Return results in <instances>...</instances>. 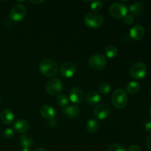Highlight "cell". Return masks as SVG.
Returning <instances> with one entry per match:
<instances>
[{
    "label": "cell",
    "mask_w": 151,
    "mask_h": 151,
    "mask_svg": "<svg viewBox=\"0 0 151 151\" xmlns=\"http://www.w3.org/2000/svg\"><path fill=\"white\" fill-rule=\"evenodd\" d=\"M85 24L90 28L96 29L103 25L104 22V19L103 16L98 13H89L84 18Z\"/></svg>",
    "instance_id": "obj_4"
},
{
    "label": "cell",
    "mask_w": 151,
    "mask_h": 151,
    "mask_svg": "<svg viewBox=\"0 0 151 151\" xmlns=\"http://www.w3.org/2000/svg\"><path fill=\"white\" fill-rule=\"evenodd\" d=\"M88 64L90 67L96 71L102 70L107 64V59L103 55H94L91 56L88 60Z\"/></svg>",
    "instance_id": "obj_7"
},
{
    "label": "cell",
    "mask_w": 151,
    "mask_h": 151,
    "mask_svg": "<svg viewBox=\"0 0 151 151\" xmlns=\"http://www.w3.org/2000/svg\"><path fill=\"white\" fill-rule=\"evenodd\" d=\"M129 11L131 13V15L134 16H140L144 13L145 6L142 2L137 1L131 4L129 6Z\"/></svg>",
    "instance_id": "obj_18"
},
{
    "label": "cell",
    "mask_w": 151,
    "mask_h": 151,
    "mask_svg": "<svg viewBox=\"0 0 151 151\" xmlns=\"http://www.w3.org/2000/svg\"><path fill=\"white\" fill-rule=\"evenodd\" d=\"M150 99L151 100V91H150Z\"/></svg>",
    "instance_id": "obj_36"
},
{
    "label": "cell",
    "mask_w": 151,
    "mask_h": 151,
    "mask_svg": "<svg viewBox=\"0 0 151 151\" xmlns=\"http://www.w3.org/2000/svg\"><path fill=\"white\" fill-rule=\"evenodd\" d=\"M145 129L146 131H147V132L151 133V122H146L145 125Z\"/></svg>",
    "instance_id": "obj_30"
},
{
    "label": "cell",
    "mask_w": 151,
    "mask_h": 151,
    "mask_svg": "<svg viewBox=\"0 0 151 151\" xmlns=\"http://www.w3.org/2000/svg\"><path fill=\"white\" fill-rule=\"evenodd\" d=\"M86 130L89 133H95L100 128V123L95 119H91L87 122Z\"/></svg>",
    "instance_id": "obj_19"
},
{
    "label": "cell",
    "mask_w": 151,
    "mask_h": 151,
    "mask_svg": "<svg viewBox=\"0 0 151 151\" xmlns=\"http://www.w3.org/2000/svg\"><path fill=\"white\" fill-rule=\"evenodd\" d=\"M39 70L43 75L46 77H53L58 72L57 63L51 59H44L39 64Z\"/></svg>",
    "instance_id": "obj_1"
},
{
    "label": "cell",
    "mask_w": 151,
    "mask_h": 151,
    "mask_svg": "<svg viewBox=\"0 0 151 151\" xmlns=\"http://www.w3.org/2000/svg\"><path fill=\"white\" fill-rule=\"evenodd\" d=\"M126 6L120 2H115L109 7V13L114 19H122L127 14Z\"/></svg>",
    "instance_id": "obj_8"
},
{
    "label": "cell",
    "mask_w": 151,
    "mask_h": 151,
    "mask_svg": "<svg viewBox=\"0 0 151 151\" xmlns=\"http://www.w3.org/2000/svg\"><path fill=\"white\" fill-rule=\"evenodd\" d=\"M127 151H142V150L139 145H131L129 147H128V150Z\"/></svg>",
    "instance_id": "obj_29"
},
{
    "label": "cell",
    "mask_w": 151,
    "mask_h": 151,
    "mask_svg": "<svg viewBox=\"0 0 151 151\" xmlns=\"http://www.w3.org/2000/svg\"><path fill=\"white\" fill-rule=\"evenodd\" d=\"M13 128L18 133H21V134L26 133L29 128V122L27 120H25V119H19L14 122Z\"/></svg>",
    "instance_id": "obj_14"
},
{
    "label": "cell",
    "mask_w": 151,
    "mask_h": 151,
    "mask_svg": "<svg viewBox=\"0 0 151 151\" xmlns=\"http://www.w3.org/2000/svg\"><path fill=\"white\" fill-rule=\"evenodd\" d=\"M117 48L115 45L111 44L109 45L105 50V54L109 58H114L117 55Z\"/></svg>",
    "instance_id": "obj_21"
},
{
    "label": "cell",
    "mask_w": 151,
    "mask_h": 151,
    "mask_svg": "<svg viewBox=\"0 0 151 151\" xmlns=\"http://www.w3.org/2000/svg\"><path fill=\"white\" fill-rule=\"evenodd\" d=\"M103 7V2L101 1H95L91 2V9L94 11V13L99 12Z\"/></svg>",
    "instance_id": "obj_25"
},
{
    "label": "cell",
    "mask_w": 151,
    "mask_h": 151,
    "mask_svg": "<svg viewBox=\"0 0 151 151\" xmlns=\"http://www.w3.org/2000/svg\"><path fill=\"white\" fill-rule=\"evenodd\" d=\"M27 15V8L24 4H16L12 7L9 12V17L14 22L23 20Z\"/></svg>",
    "instance_id": "obj_5"
},
{
    "label": "cell",
    "mask_w": 151,
    "mask_h": 151,
    "mask_svg": "<svg viewBox=\"0 0 151 151\" xmlns=\"http://www.w3.org/2000/svg\"><path fill=\"white\" fill-rule=\"evenodd\" d=\"M63 114L68 118L70 119H75L78 118L81 114V110L78 107L75 106H66L63 107L61 109Z\"/></svg>",
    "instance_id": "obj_12"
},
{
    "label": "cell",
    "mask_w": 151,
    "mask_h": 151,
    "mask_svg": "<svg viewBox=\"0 0 151 151\" xmlns=\"http://www.w3.org/2000/svg\"><path fill=\"white\" fill-rule=\"evenodd\" d=\"M122 19H123L124 24L125 25H128V26L133 24L134 22V17L131 14H126Z\"/></svg>",
    "instance_id": "obj_27"
},
{
    "label": "cell",
    "mask_w": 151,
    "mask_h": 151,
    "mask_svg": "<svg viewBox=\"0 0 151 151\" xmlns=\"http://www.w3.org/2000/svg\"><path fill=\"white\" fill-rule=\"evenodd\" d=\"M69 97L66 94H59L57 97V103L59 106H61L62 108L68 106L69 104Z\"/></svg>",
    "instance_id": "obj_23"
},
{
    "label": "cell",
    "mask_w": 151,
    "mask_h": 151,
    "mask_svg": "<svg viewBox=\"0 0 151 151\" xmlns=\"http://www.w3.org/2000/svg\"><path fill=\"white\" fill-rule=\"evenodd\" d=\"M149 113H150V117H151V108H150V112H149Z\"/></svg>",
    "instance_id": "obj_35"
},
{
    "label": "cell",
    "mask_w": 151,
    "mask_h": 151,
    "mask_svg": "<svg viewBox=\"0 0 151 151\" xmlns=\"http://www.w3.org/2000/svg\"><path fill=\"white\" fill-rule=\"evenodd\" d=\"M40 114L44 119L52 120L55 116V111L49 105H44L40 109Z\"/></svg>",
    "instance_id": "obj_15"
},
{
    "label": "cell",
    "mask_w": 151,
    "mask_h": 151,
    "mask_svg": "<svg viewBox=\"0 0 151 151\" xmlns=\"http://www.w3.org/2000/svg\"><path fill=\"white\" fill-rule=\"evenodd\" d=\"M111 102L117 109H123L128 103V97L126 91L122 88H117L111 95Z\"/></svg>",
    "instance_id": "obj_2"
},
{
    "label": "cell",
    "mask_w": 151,
    "mask_h": 151,
    "mask_svg": "<svg viewBox=\"0 0 151 151\" xmlns=\"http://www.w3.org/2000/svg\"><path fill=\"white\" fill-rule=\"evenodd\" d=\"M85 98L87 103L93 106V105H96L97 103H99L101 97H100V95L99 94V93L97 92V91H90L87 93Z\"/></svg>",
    "instance_id": "obj_17"
},
{
    "label": "cell",
    "mask_w": 151,
    "mask_h": 151,
    "mask_svg": "<svg viewBox=\"0 0 151 151\" xmlns=\"http://www.w3.org/2000/svg\"><path fill=\"white\" fill-rule=\"evenodd\" d=\"M3 134H4V137L5 138L10 139L14 136V131L12 128H6L4 131V132H3Z\"/></svg>",
    "instance_id": "obj_28"
},
{
    "label": "cell",
    "mask_w": 151,
    "mask_h": 151,
    "mask_svg": "<svg viewBox=\"0 0 151 151\" xmlns=\"http://www.w3.org/2000/svg\"><path fill=\"white\" fill-rule=\"evenodd\" d=\"M21 151H30L29 148H23Z\"/></svg>",
    "instance_id": "obj_34"
},
{
    "label": "cell",
    "mask_w": 151,
    "mask_h": 151,
    "mask_svg": "<svg viewBox=\"0 0 151 151\" xmlns=\"http://www.w3.org/2000/svg\"><path fill=\"white\" fill-rule=\"evenodd\" d=\"M60 71L62 76L66 78H70L72 77H73L75 75V74L76 73V65L73 62H66V63H63L61 65Z\"/></svg>",
    "instance_id": "obj_10"
},
{
    "label": "cell",
    "mask_w": 151,
    "mask_h": 151,
    "mask_svg": "<svg viewBox=\"0 0 151 151\" xmlns=\"http://www.w3.org/2000/svg\"><path fill=\"white\" fill-rule=\"evenodd\" d=\"M63 89V83L58 78H52L46 84V91L50 95L55 96Z\"/></svg>",
    "instance_id": "obj_6"
},
{
    "label": "cell",
    "mask_w": 151,
    "mask_h": 151,
    "mask_svg": "<svg viewBox=\"0 0 151 151\" xmlns=\"http://www.w3.org/2000/svg\"><path fill=\"white\" fill-rule=\"evenodd\" d=\"M21 145L24 147V148H29L32 145V139L29 136L24 134L20 137Z\"/></svg>",
    "instance_id": "obj_22"
},
{
    "label": "cell",
    "mask_w": 151,
    "mask_h": 151,
    "mask_svg": "<svg viewBox=\"0 0 151 151\" xmlns=\"http://www.w3.org/2000/svg\"><path fill=\"white\" fill-rule=\"evenodd\" d=\"M146 145H147V148L151 150V135H150L148 137H147V142H146Z\"/></svg>",
    "instance_id": "obj_31"
},
{
    "label": "cell",
    "mask_w": 151,
    "mask_h": 151,
    "mask_svg": "<svg viewBox=\"0 0 151 151\" xmlns=\"http://www.w3.org/2000/svg\"><path fill=\"white\" fill-rule=\"evenodd\" d=\"M35 151H47V150H46V149H44V148H38V149H36V150H35Z\"/></svg>",
    "instance_id": "obj_33"
},
{
    "label": "cell",
    "mask_w": 151,
    "mask_h": 151,
    "mask_svg": "<svg viewBox=\"0 0 151 151\" xmlns=\"http://www.w3.org/2000/svg\"><path fill=\"white\" fill-rule=\"evenodd\" d=\"M0 119L2 123L5 124V125H10L14 119V114L9 109H4L1 111V114H0Z\"/></svg>",
    "instance_id": "obj_16"
},
{
    "label": "cell",
    "mask_w": 151,
    "mask_h": 151,
    "mask_svg": "<svg viewBox=\"0 0 151 151\" xmlns=\"http://www.w3.org/2000/svg\"><path fill=\"white\" fill-rule=\"evenodd\" d=\"M1 97H0V103H1Z\"/></svg>",
    "instance_id": "obj_37"
},
{
    "label": "cell",
    "mask_w": 151,
    "mask_h": 151,
    "mask_svg": "<svg viewBox=\"0 0 151 151\" xmlns=\"http://www.w3.org/2000/svg\"><path fill=\"white\" fill-rule=\"evenodd\" d=\"M85 94L82 88L79 87H74L69 91V100L74 103L79 104L83 101Z\"/></svg>",
    "instance_id": "obj_11"
},
{
    "label": "cell",
    "mask_w": 151,
    "mask_h": 151,
    "mask_svg": "<svg viewBox=\"0 0 151 151\" xmlns=\"http://www.w3.org/2000/svg\"><path fill=\"white\" fill-rule=\"evenodd\" d=\"M145 34V28L141 25H135L130 30V36L134 41H139L142 39Z\"/></svg>",
    "instance_id": "obj_13"
},
{
    "label": "cell",
    "mask_w": 151,
    "mask_h": 151,
    "mask_svg": "<svg viewBox=\"0 0 151 151\" xmlns=\"http://www.w3.org/2000/svg\"><path fill=\"white\" fill-rule=\"evenodd\" d=\"M30 2L32 3V4H40L41 3L44 2V1H43V0H41V1H40V0H38V1H30Z\"/></svg>",
    "instance_id": "obj_32"
},
{
    "label": "cell",
    "mask_w": 151,
    "mask_h": 151,
    "mask_svg": "<svg viewBox=\"0 0 151 151\" xmlns=\"http://www.w3.org/2000/svg\"><path fill=\"white\" fill-rule=\"evenodd\" d=\"M107 151H127L124 146L120 144H113L110 145Z\"/></svg>",
    "instance_id": "obj_26"
},
{
    "label": "cell",
    "mask_w": 151,
    "mask_h": 151,
    "mask_svg": "<svg viewBox=\"0 0 151 151\" xmlns=\"http://www.w3.org/2000/svg\"><path fill=\"white\" fill-rule=\"evenodd\" d=\"M126 90L131 94H137L140 90V84L137 81H131L127 85Z\"/></svg>",
    "instance_id": "obj_20"
},
{
    "label": "cell",
    "mask_w": 151,
    "mask_h": 151,
    "mask_svg": "<svg viewBox=\"0 0 151 151\" xmlns=\"http://www.w3.org/2000/svg\"><path fill=\"white\" fill-rule=\"evenodd\" d=\"M147 67L146 64L140 61L134 63L130 69V74L131 77L137 81L144 79L147 75Z\"/></svg>",
    "instance_id": "obj_3"
},
{
    "label": "cell",
    "mask_w": 151,
    "mask_h": 151,
    "mask_svg": "<svg viewBox=\"0 0 151 151\" xmlns=\"http://www.w3.org/2000/svg\"><path fill=\"white\" fill-rule=\"evenodd\" d=\"M93 113L97 119L103 120L110 115L111 109L108 105L100 104L94 107Z\"/></svg>",
    "instance_id": "obj_9"
},
{
    "label": "cell",
    "mask_w": 151,
    "mask_h": 151,
    "mask_svg": "<svg viewBox=\"0 0 151 151\" xmlns=\"http://www.w3.org/2000/svg\"><path fill=\"white\" fill-rule=\"evenodd\" d=\"M111 86L107 82L102 83L100 85V86H99V91H100V94H104V95L109 94L111 91Z\"/></svg>",
    "instance_id": "obj_24"
}]
</instances>
